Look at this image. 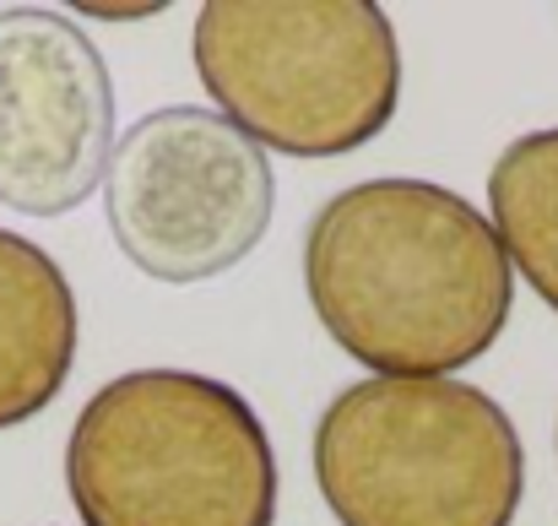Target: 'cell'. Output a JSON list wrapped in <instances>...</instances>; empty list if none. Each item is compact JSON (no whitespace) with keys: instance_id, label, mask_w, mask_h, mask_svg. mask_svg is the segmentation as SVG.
I'll return each mask as SVG.
<instances>
[{"instance_id":"obj_1","label":"cell","mask_w":558,"mask_h":526,"mask_svg":"<svg viewBox=\"0 0 558 526\" xmlns=\"http://www.w3.org/2000/svg\"><path fill=\"white\" fill-rule=\"evenodd\" d=\"M304 288L337 348L407 380L466 369L515 310L494 223L428 179H364L331 195L304 228Z\"/></svg>"},{"instance_id":"obj_2","label":"cell","mask_w":558,"mask_h":526,"mask_svg":"<svg viewBox=\"0 0 558 526\" xmlns=\"http://www.w3.org/2000/svg\"><path fill=\"white\" fill-rule=\"evenodd\" d=\"M82 526H271L277 456L260 413L195 369L109 380L65 440Z\"/></svg>"},{"instance_id":"obj_3","label":"cell","mask_w":558,"mask_h":526,"mask_svg":"<svg viewBox=\"0 0 558 526\" xmlns=\"http://www.w3.org/2000/svg\"><path fill=\"white\" fill-rule=\"evenodd\" d=\"M315 483L342 526H510L526 451L488 391L374 374L320 413Z\"/></svg>"},{"instance_id":"obj_4","label":"cell","mask_w":558,"mask_h":526,"mask_svg":"<svg viewBox=\"0 0 558 526\" xmlns=\"http://www.w3.org/2000/svg\"><path fill=\"white\" fill-rule=\"evenodd\" d=\"M195 76L255 147L342 158L401 98V49L369 0H211L195 11Z\"/></svg>"},{"instance_id":"obj_5","label":"cell","mask_w":558,"mask_h":526,"mask_svg":"<svg viewBox=\"0 0 558 526\" xmlns=\"http://www.w3.org/2000/svg\"><path fill=\"white\" fill-rule=\"evenodd\" d=\"M271 206L277 179L266 147L217 109H153L109 153V234L136 272L169 288L211 283L250 261L271 228Z\"/></svg>"},{"instance_id":"obj_6","label":"cell","mask_w":558,"mask_h":526,"mask_svg":"<svg viewBox=\"0 0 558 526\" xmlns=\"http://www.w3.org/2000/svg\"><path fill=\"white\" fill-rule=\"evenodd\" d=\"M114 82L98 44L60 11H0V206L65 217L109 175Z\"/></svg>"},{"instance_id":"obj_7","label":"cell","mask_w":558,"mask_h":526,"mask_svg":"<svg viewBox=\"0 0 558 526\" xmlns=\"http://www.w3.org/2000/svg\"><path fill=\"white\" fill-rule=\"evenodd\" d=\"M76 294L49 250L0 228V429L38 418L71 380Z\"/></svg>"},{"instance_id":"obj_8","label":"cell","mask_w":558,"mask_h":526,"mask_svg":"<svg viewBox=\"0 0 558 526\" xmlns=\"http://www.w3.org/2000/svg\"><path fill=\"white\" fill-rule=\"evenodd\" d=\"M488 223L510 266L558 315V131L510 142L488 175Z\"/></svg>"},{"instance_id":"obj_9","label":"cell","mask_w":558,"mask_h":526,"mask_svg":"<svg viewBox=\"0 0 558 526\" xmlns=\"http://www.w3.org/2000/svg\"><path fill=\"white\" fill-rule=\"evenodd\" d=\"M158 5H82V16H109V22H131V16H153Z\"/></svg>"}]
</instances>
